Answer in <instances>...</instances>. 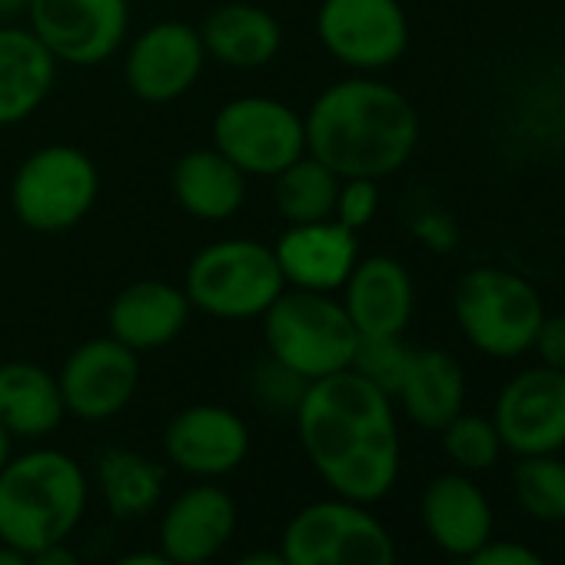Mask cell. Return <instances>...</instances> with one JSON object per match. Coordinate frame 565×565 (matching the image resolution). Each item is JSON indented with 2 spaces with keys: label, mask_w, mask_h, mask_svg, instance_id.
Listing matches in <instances>:
<instances>
[{
  "label": "cell",
  "mask_w": 565,
  "mask_h": 565,
  "mask_svg": "<svg viewBox=\"0 0 565 565\" xmlns=\"http://www.w3.org/2000/svg\"><path fill=\"white\" fill-rule=\"evenodd\" d=\"M273 256L287 287L340 294L360 259V243L356 233L337 220L287 223V230L273 243Z\"/></svg>",
  "instance_id": "obj_17"
},
{
  "label": "cell",
  "mask_w": 565,
  "mask_h": 565,
  "mask_svg": "<svg viewBox=\"0 0 565 565\" xmlns=\"http://www.w3.org/2000/svg\"><path fill=\"white\" fill-rule=\"evenodd\" d=\"M266 356L294 370L307 383L350 370L360 333L333 294L282 290L259 317Z\"/></svg>",
  "instance_id": "obj_5"
},
{
  "label": "cell",
  "mask_w": 565,
  "mask_h": 565,
  "mask_svg": "<svg viewBox=\"0 0 565 565\" xmlns=\"http://www.w3.org/2000/svg\"><path fill=\"white\" fill-rule=\"evenodd\" d=\"M31 565H84V558L67 542H57V545H47V548L34 552Z\"/></svg>",
  "instance_id": "obj_35"
},
{
  "label": "cell",
  "mask_w": 565,
  "mask_h": 565,
  "mask_svg": "<svg viewBox=\"0 0 565 565\" xmlns=\"http://www.w3.org/2000/svg\"><path fill=\"white\" fill-rule=\"evenodd\" d=\"M67 419L57 376L31 360L0 363V426L14 439H47Z\"/></svg>",
  "instance_id": "obj_24"
},
{
  "label": "cell",
  "mask_w": 565,
  "mask_h": 565,
  "mask_svg": "<svg viewBox=\"0 0 565 565\" xmlns=\"http://www.w3.org/2000/svg\"><path fill=\"white\" fill-rule=\"evenodd\" d=\"M206 67L200 28L157 21L143 28L124 54V84L140 104H173L190 94Z\"/></svg>",
  "instance_id": "obj_13"
},
{
  "label": "cell",
  "mask_w": 565,
  "mask_h": 565,
  "mask_svg": "<svg viewBox=\"0 0 565 565\" xmlns=\"http://www.w3.org/2000/svg\"><path fill=\"white\" fill-rule=\"evenodd\" d=\"M11 456H14V436L4 426H0V469L11 462Z\"/></svg>",
  "instance_id": "obj_40"
},
{
  "label": "cell",
  "mask_w": 565,
  "mask_h": 565,
  "mask_svg": "<svg viewBox=\"0 0 565 565\" xmlns=\"http://www.w3.org/2000/svg\"><path fill=\"white\" fill-rule=\"evenodd\" d=\"M90 482L84 466L61 449H31L0 469V542L34 555L67 542L84 522Z\"/></svg>",
  "instance_id": "obj_3"
},
{
  "label": "cell",
  "mask_w": 565,
  "mask_h": 565,
  "mask_svg": "<svg viewBox=\"0 0 565 565\" xmlns=\"http://www.w3.org/2000/svg\"><path fill=\"white\" fill-rule=\"evenodd\" d=\"M243 177L216 147H196L177 157L170 170V190L177 206L200 223H223L233 220L246 203Z\"/></svg>",
  "instance_id": "obj_22"
},
{
  "label": "cell",
  "mask_w": 565,
  "mask_h": 565,
  "mask_svg": "<svg viewBox=\"0 0 565 565\" xmlns=\"http://www.w3.org/2000/svg\"><path fill=\"white\" fill-rule=\"evenodd\" d=\"M163 452L170 466L193 479H223L249 456V429L243 416L216 403L180 409L163 429Z\"/></svg>",
  "instance_id": "obj_14"
},
{
  "label": "cell",
  "mask_w": 565,
  "mask_h": 565,
  "mask_svg": "<svg viewBox=\"0 0 565 565\" xmlns=\"http://www.w3.org/2000/svg\"><path fill=\"white\" fill-rule=\"evenodd\" d=\"M100 196V170L74 143H47L21 160L11 180V210L34 233H67Z\"/></svg>",
  "instance_id": "obj_6"
},
{
  "label": "cell",
  "mask_w": 565,
  "mask_h": 565,
  "mask_svg": "<svg viewBox=\"0 0 565 565\" xmlns=\"http://www.w3.org/2000/svg\"><path fill=\"white\" fill-rule=\"evenodd\" d=\"M233 565H287V558H282V552H269V548H253L246 555H239Z\"/></svg>",
  "instance_id": "obj_37"
},
{
  "label": "cell",
  "mask_w": 565,
  "mask_h": 565,
  "mask_svg": "<svg viewBox=\"0 0 565 565\" xmlns=\"http://www.w3.org/2000/svg\"><path fill=\"white\" fill-rule=\"evenodd\" d=\"M413 353L416 350L409 343H403V337H360L350 370L360 373L363 380H370L386 396H396Z\"/></svg>",
  "instance_id": "obj_29"
},
{
  "label": "cell",
  "mask_w": 565,
  "mask_h": 565,
  "mask_svg": "<svg viewBox=\"0 0 565 565\" xmlns=\"http://www.w3.org/2000/svg\"><path fill=\"white\" fill-rule=\"evenodd\" d=\"M502 446L519 456H552L565 446V373L548 366L525 370L515 376L499 403L492 419Z\"/></svg>",
  "instance_id": "obj_15"
},
{
  "label": "cell",
  "mask_w": 565,
  "mask_h": 565,
  "mask_svg": "<svg viewBox=\"0 0 565 565\" xmlns=\"http://www.w3.org/2000/svg\"><path fill=\"white\" fill-rule=\"evenodd\" d=\"M279 552L287 565H396L390 529L340 495L303 505L282 529Z\"/></svg>",
  "instance_id": "obj_8"
},
{
  "label": "cell",
  "mask_w": 565,
  "mask_h": 565,
  "mask_svg": "<svg viewBox=\"0 0 565 565\" xmlns=\"http://www.w3.org/2000/svg\"><path fill=\"white\" fill-rule=\"evenodd\" d=\"M317 38L337 64L373 74L406 54L409 21L399 0H323Z\"/></svg>",
  "instance_id": "obj_11"
},
{
  "label": "cell",
  "mask_w": 565,
  "mask_h": 565,
  "mask_svg": "<svg viewBox=\"0 0 565 565\" xmlns=\"http://www.w3.org/2000/svg\"><path fill=\"white\" fill-rule=\"evenodd\" d=\"M236 532V502L213 479L173 495L163 509L157 539L160 552L177 565H210Z\"/></svg>",
  "instance_id": "obj_16"
},
{
  "label": "cell",
  "mask_w": 565,
  "mask_h": 565,
  "mask_svg": "<svg viewBox=\"0 0 565 565\" xmlns=\"http://www.w3.org/2000/svg\"><path fill=\"white\" fill-rule=\"evenodd\" d=\"M340 294L360 337H403L413 320V276L393 256L356 259Z\"/></svg>",
  "instance_id": "obj_18"
},
{
  "label": "cell",
  "mask_w": 565,
  "mask_h": 565,
  "mask_svg": "<svg viewBox=\"0 0 565 565\" xmlns=\"http://www.w3.org/2000/svg\"><path fill=\"white\" fill-rule=\"evenodd\" d=\"M213 147L243 177L273 180L307 153L303 114L266 94L233 97L213 117Z\"/></svg>",
  "instance_id": "obj_9"
},
{
  "label": "cell",
  "mask_w": 565,
  "mask_h": 565,
  "mask_svg": "<svg viewBox=\"0 0 565 565\" xmlns=\"http://www.w3.org/2000/svg\"><path fill=\"white\" fill-rule=\"evenodd\" d=\"M61 64L28 24H0V127L34 117L57 84Z\"/></svg>",
  "instance_id": "obj_20"
},
{
  "label": "cell",
  "mask_w": 565,
  "mask_h": 565,
  "mask_svg": "<svg viewBox=\"0 0 565 565\" xmlns=\"http://www.w3.org/2000/svg\"><path fill=\"white\" fill-rule=\"evenodd\" d=\"M466 565H545V562L519 542H486L482 548L466 555Z\"/></svg>",
  "instance_id": "obj_33"
},
{
  "label": "cell",
  "mask_w": 565,
  "mask_h": 565,
  "mask_svg": "<svg viewBox=\"0 0 565 565\" xmlns=\"http://www.w3.org/2000/svg\"><path fill=\"white\" fill-rule=\"evenodd\" d=\"M24 18L57 64L100 67L127 41L130 0H31Z\"/></svg>",
  "instance_id": "obj_10"
},
{
  "label": "cell",
  "mask_w": 565,
  "mask_h": 565,
  "mask_svg": "<svg viewBox=\"0 0 565 565\" xmlns=\"http://www.w3.org/2000/svg\"><path fill=\"white\" fill-rule=\"evenodd\" d=\"M180 287L196 313L223 323H243L259 320L287 290V282L269 243L230 236L203 246L186 263Z\"/></svg>",
  "instance_id": "obj_4"
},
{
  "label": "cell",
  "mask_w": 565,
  "mask_h": 565,
  "mask_svg": "<svg viewBox=\"0 0 565 565\" xmlns=\"http://www.w3.org/2000/svg\"><path fill=\"white\" fill-rule=\"evenodd\" d=\"M443 449L446 456L469 469V472H479V469H489L495 459H499V449H502V439L495 433V426L482 416H456L452 423H446L443 429Z\"/></svg>",
  "instance_id": "obj_30"
},
{
  "label": "cell",
  "mask_w": 565,
  "mask_h": 565,
  "mask_svg": "<svg viewBox=\"0 0 565 565\" xmlns=\"http://www.w3.org/2000/svg\"><path fill=\"white\" fill-rule=\"evenodd\" d=\"M403 413L423 429H443L462 413L466 376L456 356L443 350H416L396 390Z\"/></svg>",
  "instance_id": "obj_25"
},
{
  "label": "cell",
  "mask_w": 565,
  "mask_h": 565,
  "mask_svg": "<svg viewBox=\"0 0 565 565\" xmlns=\"http://www.w3.org/2000/svg\"><path fill=\"white\" fill-rule=\"evenodd\" d=\"M343 177H337L327 163L303 153L287 170L273 177V203L287 223H317L333 220L337 193Z\"/></svg>",
  "instance_id": "obj_27"
},
{
  "label": "cell",
  "mask_w": 565,
  "mask_h": 565,
  "mask_svg": "<svg viewBox=\"0 0 565 565\" xmlns=\"http://www.w3.org/2000/svg\"><path fill=\"white\" fill-rule=\"evenodd\" d=\"M303 130L307 153L343 180H383L396 173L419 143L413 104L396 87L363 74L330 84L303 114Z\"/></svg>",
  "instance_id": "obj_2"
},
{
  "label": "cell",
  "mask_w": 565,
  "mask_h": 565,
  "mask_svg": "<svg viewBox=\"0 0 565 565\" xmlns=\"http://www.w3.org/2000/svg\"><path fill=\"white\" fill-rule=\"evenodd\" d=\"M542 356V363L555 373H565V317H552L542 320L535 343H532Z\"/></svg>",
  "instance_id": "obj_34"
},
{
  "label": "cell",
  "mask_w": 565,
  "mask_h": 565,
  "mask_svg": "<svg viewBox=\"0 0 565 565\" xmlns=\"http://www.w3.org/2000/svg\"><path fill=\"white\" fill-rule=\"evenodd\" d=\"M31 0H0V24H14L18 18L28 14Z\"/></svg>",
  "instance_id": "obj_38"
},
{
  "label": "cell",
  "mask_w": 565,
  "mask_h": 565,
  "mask_svg": "<svg viewBox=\"0 0 565 565\" xmlns=\"http://www.w3.org/2000/svg\"><path fill=\"white\" fill-rule=\"evenodd\" d=\"M253 399L269 409V413H279V416H294L297 406L303 403V393H307V380L297 376L294 370H287L282 363H276L273 356L259 360L256 370H253Z\"/></svg>",
  "instance_id": "obj_31"
},
{
  "label": "cell",
  "mask_w": 565,
  "mask_h": 565,
  "mask_svg": "<svg viewBox=\"0 0 565 565\" xmlns=\"http://www.w3.org/2000/svg\"><path fill=\"white\" fill-rule=\"evenodd\" d=\"M190 300L183 287L167 279H137L124 287L107 310V333L134 353L170 347L190 323Z\"/></svg>",
  "instance_id": "obj_19"
},
{
  "label": "cell",
  "mask_w": 565,
  "mask_h": 565,
  "mask_svg": "<svg viewBox=\"0 0 565 565\" xmlns=\"http://www.w3.org/2000/svg\"><path fill=\"white\" fill-rule=\"evenodd\" d=\"M380 210V190H376V180H366V177H350L340 183V193H337V206H333V220L350 226L353 233L363 230Z\"/></svg>",
  "instance_id": "obj_32"
},
{
  "label": "cell",
  "mask_w": 565,
  "mask_h": 565,
  "mask_svg": "<svg viewBox=\"0 0 565 565\" xmlns=\"http://www.w3.org/2000/svg\"><path fill=\"white\" fill-rule=\"evenodd\" d=\"M57 386L67 416L84 423H104L124 413L140 390V353L127 350L120 340L94 337L74 347L57 373Z\"/></svg>",
  "instance_id": "obj_12"
},
{
  "label": "cell",
  "mask_w": 565,
  "mask_h": 565,
  "mask_svg": "<svg viewBox=\"0 0 565 565\" xmlns=\"http://www.w3.org/2000/svg\"><path fill=\"white\" fill-rule=\"evenodd\" d=\"M110 565H177V562H170V558L157 548V552H130V555H120V558L110 562Z\"/></svg>",
  "instance_id": "obj_36"
},
{
  "label": "cell",
  "mask_w": 565,
  "mask_h": 565,
  "mask_svg": "<svg viewBox=\"0 0 565 565\" xmlns=\"http://www.w3.org/2000/svg\"><path fill=\"white\" fill-rule=\"evenodd\" d=\"M297 436L317 476L350 502L383 499L399 476V426L393 396L353 370L313 380L294 413Z\"/></svg>",
  "instance_id": "obj_1"
},
{
  "label": "cell",
  "mask_w": 565,
  "mask_h": 565,
  "mask_svg": "<svg viewBox=\"0 0 565 565\" xmlns=\"http://www.w3.org/2000/svg\"><path fill=\"white\" fill-rule=\"evenodd\" d=\"M200 41L206 61H216L230 71H259L279 57L282 28L266 8L230 0L200 24Z\"/></svg>",
  "instance_id": "obj_21"
},
{
  "label": "cell",
  "mask_w": 565,
  "mask_h": 565,
  "mask_svg": "<svg viewBox=\"0 0 565 565\" xmlns=\"http://www.w3.org/2000/svg\"><path fill=\"white\" fill-rule=\"evenodd\" d=\"M423 525L439 548L449 555H472L489 542L492 512L476 482L466 476H439L423 492Z\"/></svg>",
  "instance_id": "obj_23"
},
{
  "label": "cell",
  "mask_w": 565,
  "mask_h": 565,
  "mask_svg": "<svg viewBox=\"0 0 565 565\" xmlns=\"http://www.w3.org/2000/svg\"><path fill=\"white\" fill-rule=\"evenodd\" d=\"M515 499L539 522L565 519V462L552 456H525L515 469Z\"/></svg>",
  "instance_id": "obj_28"
},
{
  "label": "cell",
  "mask_w": 565,
  "mask_h": 565,
  "mask_svg": "<svg viewBox=\"0 0 565 565\" xmlns=\"http://www.w3.org/2000/svg\"><path fill=\"white\" fill-rule=\"evenodd\" d=\"M167 472L157 459L134 449H107L97 462V489L117 519H140L157 509Z\"/></svg>",
  "instance_id": "obj_26"
},
{
  "label": "cell",
  "mask_w": 565,
  "mask_h": 565,
  "mask_svg": "<svg viewBox=\"0 0 565 565\" xmlns=\"http://www.w3.org/2000/svg\"><path fill=\"white\" fill-rule=\"evenodd\" d=\"M0 565H31V555H24V552H18V548L0 542Z\"/></svg>",
  "instance_id": "obj_39"
},
{
  "label": "cell",
  "mask_w": 565,
  "mask_h": 565,
  "mask_svg": "<svg viewBox=\"0 0 565 565\" xmlns=\"http://www.w3.org/2000/svg\"><path fill=\"white\" fill-rule=\"evenodd\" d=\"M456 323L466 340L495 360H512L535 343L545 320L539 294L515 273L505 269H469L452 297Z\"/></svg>",
  "instance_id": "obj_7"
}]
</instances>
